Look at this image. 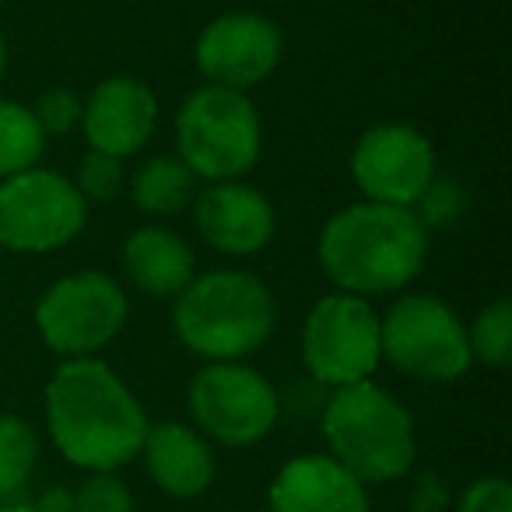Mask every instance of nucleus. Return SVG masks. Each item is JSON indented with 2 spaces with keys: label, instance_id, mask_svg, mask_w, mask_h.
<instances>
[{
  "label": "nucleus",
  "instance_id": "obj_1",
  "mask_svg": "<svg viewBox=\"0 0 512 512\" xmlns=\"http://www.w3.org/2000/svg\"><path fill=\"white\" fill-rule=\"evenodd\" d=\"M46 428L74 467L113 474L141 456L148 414L99 358H67L46 383Z\"/></svg>",
  "mask_w": 512,
  "mask_h": 512
},
{
  "label": "nucleus",
  "instance_id": "obj_2",
  "mask_svg": "<svg viewBox=\"0 0 512 512\" xmlns=\"http://www.w3.org/2000/svg\"><path fill=\"white\" fill-rule=\"evenodd\" d=\"M316 256L337 292L358 299L397 295L425 267L428 232L411 207L362 200L330 214L316 242Z\"/></svg>",
  "mask_w": 512,
  "mask_h": 512
},
{
  "label": "nucleus",
  "instance_id": "obj_3",
  "mask_svg": "<svg viewBox=\"0 0 512 512\" xmlns=\"http://www.w3.org/2000/svg\"><path fill=\"white\" fill-rule=\"evenodd\" d=\"M278 327L274 292L249 271H207L176 295L172 330L204 362H242Z\"/></svg>",
  "mask_w": 512,
  "mask_h": 512
},
{
  "label": "nucleus",
  "instance_id": "obj_4",
  "mask_svg": "<svg viewBox=\"0 0 512 512\" xmlns=\"http://www.w3.org/2000/svg\"><path fill=\"white\" fill-rule=\"evenodd\" d=\"M323 435L330 456L365 488L404 477L418 456L411 411L372 379L330 393L323 407Z\"/></svg>",
  "mask_w": 512,
  "mask_h": 512
},
{
  "label": "nucleus",
  "instance_id": "obj_5",
  "mask_svg": "<svg viewBox=\"0 0 512 512\" xmlns=\"http://www.w3.org/2000/svg\"><path fill=\"white\" fill-rule=\"evenodd\" d=\"M264 148V127L253 99L232 88L200 85L176 116V158L207 183L242 179Z\"/></svg>",
  "mask_w": 512,
  "mask_h": 512
},
{
  "label": "nucleus",
  "instance_id": "obj_6",
  "mask_svg": "<svg viewBox=\"0 0 512 512\" xmlns=\"http://www.w3.org/2000/svg\"><path fill=\"white\" fill-rule=\"evenodd\" d=\"M383 358L418 383H456L474 365L467 327L435 295H400L386 316H379Z\"/></svg>",
  "mask_w": 512,
  "mask_h": 512
},
{
  "label": "nucleus",
  "instance_id": "obj_7",
  "mask_svg": "<svg viewBox=\"0 0 512 512\" xmlns=\"http://www.w3.org/2000/svg\"><path fill=\"white\" fill-rule=\"evenodd\" d=\"M127 295L106 271H74L53 281L36 306V330L60 358H95L127 327Z\"/></svg>",
  "mask_w": 512,
  "mask_h": 512
},
{
  "label": "nucleus",
  "instance_id": "obj_8",
  "mask_svg": "<svg viewBox=\"0 0 512 512\" xmlns=\"http://www.w3.org/2000/svg\"><path fill=\"white\" fill-rule=\"evenodd\" d=\"M302 362L320 386L341 390L372 379L383 362L379 313L369 299L330 292L302 323Z\"/></svg>",
  "mask_w": 512,
  "mask_h": 512
},
{
  "label": "nucleus",
  "instance_id": "obj_9",
  "mask_svg": "<svg viewBox=\"0 0 512 512\" xmlns=\"http://www.w3.org/2000/svg\"><path fill=\"white\" fill-rule=\"evenodd\" d=\"M186 400L197 432L235 449L267 439L281 418L271 379L242 362H207L193 376Z\"/></svg>",
  "mask_w": 512,
  "mask_h": 512
},
{
  "label": "nucleus",
  "instance_id": "obj_10",
  "mask_svg": "<svg viewBox=\"0 0 512 512\" xmlns=\"http://www.w3.org/2000/svg\"><path fill=\"white\" fill-rule=\"evenodd\" d=\"M88 204L78 186L53 169L0 179V246L8 253H53L81 235Z\"/></svg>",
  "mask_w": 512,
  "mask_h": 512
},
{
  "label": "nucleus",
  "instance_id": "obj_11",
  "mask_svg": "<svg viewBox=\"0 0 512 512\" xmlns=\"http://www.w3.org/2000/svg\"><path fill=\"white\" fill-rule=\"evenodd\" d=\"M351 179L372 204L414 207L435 179V148L411 123H376L355 141Z\"/></svg>",
  "mask_w": 512,
  "mask_h": 512
},
{
  "label": "nucleus",
  "instance_id": "obj_12",
  "mask_svg": "<svg viewBox=\"0 0 512 512\" xmlns=\"http://www.w3.org/2000/svg\"><path fill=\"white\" fill-rule=\"evenodd\" d=\"M281 53L285 36L271 18L256 11H228L204 25L193 43V64L207 85L249 92L278 71Z\"/></svg>",
  "mask_w": 512,
  "mask_h": 512
},
{
  "label": "nucleus",
  "instance_id": "obj_13",
  "mask_svg": "<svg viewBox=\"0 0 512 512\" xmlns=\"http://www.w3.org/2000/svg\"><path fill=\"white\" fill-rule=\"evenodd\" d=\"M193 228L221 256H256L271 246L278 232V214L267 193L228 179L197 190L193 197Z\"/></svg>",
  "mask_w": 512,
  "mask_h": 512
},
{
  "label": "nucleus",
  "instance_id": "obj_14",
  "mask_svg": "<svg viewBox=\"0 0 512 512\" xmlns=\"http://www.w3.org/2000/svg\"><path fill=\"white\" fill-rule=\"evenodd\" d=\"M158 127V99L144 81L113 74L99 81L81 109V134L88 148L113 155L120 162L144 151Z\"/></svg>",
  "mask_w": 512,
  "mask_h": 512
},
{
  "label": "nucleus",
  "instance_id": "obj_15",
  "mask_svg": "<svg viewBox=\"0 0 512 512\" xmlns=\"http://www.w3.org/2000/svg\"><path fill=\"white\" fill-rule=\"evenodd\" d=\"M271 512H369V488L330 453L295 456L274 477Z\"/></svg>",
  "mask_w": 512,
  "mask_h": 512
},
{
  "label": "nucleus",
  "instance_id": "obj_16",
  "mask_svg": "<svg viewBox=\"0 0 512 512\" xmlns=\"http://www.w3.org/2000/svg\"><path fill=\"white\" fill-rule=\"evenodd\" d=\"M141 456L148 474L165 495L200 498L214 481V453L197 428L183 421H162L144 435Z\"/></svg>",
  "mask_w": 512,
  "mask_h": 512
},
{
  "label": "nucleus",
  "instance_id": "obj_17",
  "mask_svg": "<svg viewBox=\"0 0 512 512\" xmlns=\"http://www.w3.org/2000/svg\"><path fill=\"white\" fill-rule=\"evenodd\" d=\"M123 274L151 299H176L197 274L193 249L162 225H141L123 242Z\"/></svg>",
  "mask_w": 512,
  "mask_h": 512
},
{
  "label": "nucleus",
  "instance_id": "obj_18",
  "mask_svg": "<svg viewBox=\"0 0 512 512\" xmlns=\"http://www.w3.org/2000/svg\"><path fill=\"white\" fill-rule=\"evenodd\" d=\"M197 197V176L176 155H155L130 176V200L148 218H172Z\"/></svg>",
  "mask_w": 512,
  "mask_h": 512
},
{
  "label": "nucleus",
  "instance_id": "obj_19",
  "mask_svg": "<svg viewBox=\"0 0 512 512\" xmlns=\"http://www.w3.org/2000/svg\"><path fill=\"white\" fill-rule=\"evenodd\" d=\"M46 134L25 102L0 99V179L29 172L43 162Z\"/></svg>",
  "mask_w": 512,
  "mask_h": 512
},
{
  "label": "nucleus",
  "instance_id": "obj_20",
  "mask_svg": "<svg viewBox=\"0 0 512 512\" xmlns=\"http://www.w3.org/2000/svg\"><path fill=\"white\" fill-rule=\"evenodd\" d=\"M39 460L36 428L18 414H0V505L29 488Z\"/></svg>",
  "mask_w": 512,
  "mask_h": 512
},
{
  "label": "nucleus",
  "instance_id": "obj_21",
  "mask_svg": "<svg viewBox=\"0 0 512 512\" xmlns=\"http://www.w3.org/2000/svg\"><path fill=\"white\" fill-rule=\"evenodd\" d=\"M470 358L484 362L488 369H509L512 365V302L495 299L474 316L467 327Z\"/></svg>",
  "mask_w": 512,
  "mask_h": 512
},
{
  "label": "nucleus",
  "instance_id": "obj_22",
  "mask_svg": "<svg viewBox=\"0 0 512 512\" xmlns=\"http://www.w3.org/2000/svg\"><path fill=\"white\" fill-rule=\"evenodd\" d=\"M411 211H414V218L421 221L425 232H446V228L460 225L463 214H467V190H463L456 179L435 176Z\"/></svg>",
  "mask_w": 512,
  "mask_h": 512
},
{
  "label": "nucleus",
  "instance_id": "obj_23",
  "mask_svg": "<svg viewBox=\"0 0 512 512\" xmlns=\"http://www.w3.org/2000/svg\"><path fill=\"white\" fill-rule=\"evenodd\" d=\"M71 183L78 186L85 204H109L123 190V162L88 148V155L78 165V179H71Z\"/></svg>",
  "mask_w": 512,
  "mask_h": 512
},
{
  "label": "nucleus",
  "instance_id": "obj_24",
  "mask_svg": "<svg viewBox=\"0 0 512 512\" xmlns=\"http://www.w3.org/2000/svg\"><path fill=\"white\" fill-rule=\"evenodd\" d=\"M32 116H36L39 130L50 137H60V134H71V130L81 127V109L85 102L71 92V88H50L36 99V106H29Z\"/></svg>",
  "mask_w": 512,
  "mask_h": 512
},
{
  "label": "nucleus",
  "instance_id": "obj_25",
  "mask_svg": "<svg viewBox=\"0 0 512 512\" xmlns=\"http://www.w3.org/2000/svg\"><path fill=\"white\" fill-rule=\"evenodd\" d=\"M74 512H134V495L113 474H92L74 491Z\"/></svg>",
  "mask_w": 512,
  "mask_h": 512
},
{
  "label": "nucleus",
  "instance_id": "obj_26",
  "mask_svg": "<svg viewBox=\"0 0 512 512\" xmlns=\"http://www.w3.org/2000/svg\"><path fill=\"white\" fill-rule=\"evenodd\" d=\"M456 512H512V484L505 477H477L460 495Z\"/></svg>",
  "mask_w": 512,
  "mask_h": 512
},
{
  "label": "nucleus",
  "instance_id": "obj_27",
  "mask_svg": "<svg viewBox=\"0 0 512 512\" xmlns=\"http://www.w3.org/2000/svg\"><path fill=\"white\" fill-rule=\"evenodd\" d=\"M449 502H453V491L442 481V474H435V470L418 474L411 488V512H446Z\"/></svg>",
  "mask_w": 512,
  "mask_h": 512
},
{
  "label": "nucleus",
  "instance_id": "obj_28",
  "mask_svg": "<svg viewBox=\"0 0 512 512\" xmlns=\"http://www.w3.org/2000/svg\"><path fill=\"white\" fill-rule=\"evenodd\" d=\"M32 509L36 512H74V491H67L64 484H53V488H46L43 495L32 502Z\"/></svg>",
  "mask_w": 512,
  "mask_h": 512
},
{
  "label": "nucleus",
  "instance_id": "obj_29",
  "mask_svg": "<svg viewBox=\"0 0 512 512\" xmlns=\"http://www.w3.org/2000/svg\"><path fill=\"white\" fill-rule=\"evenodd\" d=\"M0 512H36L29 502H4L0 505Z\"/></svg>",
  "mask_w": 512,
  "mask_h": 512
},
{
  "label": "nucleus",
  "instance_id": "obj_30",
  "mask_svg": "<svg viewBox=\"0 0 512 512\" xmlns=\"http://www.w3.org/2000/svg\"><path fill=\"white\" fill-rule=\"evenodd\" d=\"M4 74H8V43L0 36V81H4Z\"/></svg>",
  "mask_w": 512,
  "mask_h": 512
},
{
  "label": "nucleus",
  "instance_id": "obj_31",
  "mask_svg": "<svg viewBox=\"0 0 512 512\" xmlns=\"http://www.w3.org/2000/svg\"><path fill=\"white\" fill-rule=\"evenodd\" d=\"M4 4H8V0H0V8H4Z\"/></svg>",
  "mask_w": 512,
  "mask_h": 512
},
{
  "label": "nucleus",
  "instance_id": "obj_32",
  "mask_svg": "<svg viewBox=\"0 0 512 512\" xmlns=\"http://www.w3.org/2000/svg\"><path fill=\"white\" fill-rule=\"evenodd\" d=\"M0 253H4V246H0Z\"/></svg>",
  "mask_w": 512,
  "mask_h": 512
}]
</instances>
